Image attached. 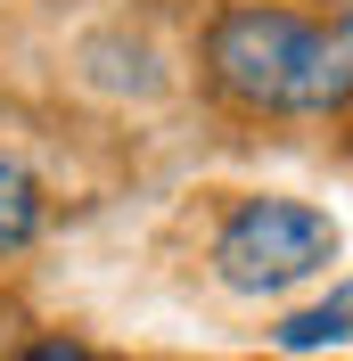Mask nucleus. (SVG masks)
<instances>
[{
    "instance_id": "3",
    "label": "nucleus",
    "mask_w": 353,
    "mask_h": 361,
    "mask_svg": "<svg viewBox=\"0 0 353 361\" xmlns=\"http://www.w3.org/2000/svg\"><path fill=\"white\" fill-rule=\"evenodd\" d=\"M271 345H280V353H296V361L353 345V279H345V288H329L321 304H304V312H287L280 329H271Z\"/></svg>"
},
{
    "instance_id": "2",
    "label": "nucleus",
    "mask_w": 353,
    "mask_h": 361,
    "mask_svg": "<svg viewBox=\"0 0 353 361\" xmlns=\"http://www.w3.org/2000/svg\"><path fill=\"white\" fill-rule=\"evenodd\" d=\"M337 263V222L304 197H239L214 230V279L230 295H287Z\"/></svg>"
},
{
    "instance_id": "6",
    "label": "nucleus",
    "mask_w": 353,
    "mask_h": 361,
    "mask_svg": "<svg viewBox=\"0 0 353 361\" xmlns=\"http://www.w3.org/2000/svg\"><path fill=\"white\" fill-rule=\"evenodd\" d=\"M337 33H345V42H353V8H345V17H337Z\"/></svg>"
},
{
    "instance_id": "1",
    "label": "nucleus",
    "mask_w": 353,
    "mask_h": 361,
    "mask_svg": "<svg viewBox=\"0 0 353 361\" xmlns=\"http://www.w3.org/2000/svg\"><path fill=\"white\" fill-rule=\"evenodd\" d=\"M205 82L246 115H345L353 42L271 0H239L205 25Z\"/></svg>"
},
{
    "instance_id": "4",
    "label": "nucleus",
    "mask_w": 353,
    "mask_h": 361,
    "mask_svg": "<svg viewBox=\"0 0 353 361\" xmlns=\"http://www.w3.org/2000/svg\"><path fill=\"white\" fill-rule=\"evenodd\" d=\"M42 214H49L42 180L25 173L17 157H0V255H25V247H33V238H42Z\"/></svg>"
},
{
    "instance_id": "5",
    "label": "nucleus",
    "mask_w": 353,
    "mask_h": 361,
    "mask_svg": "<svg viewBox=\"0 0 353 361\" xmlns=\"http://www.w3.org/2000/svg\"><path fill=\"white\" fill-rule=\"evenodd\" d=\"M17 361H115V353H90V345H74V337H42V345H25Z\"/></svg>"
}]
</instances>
